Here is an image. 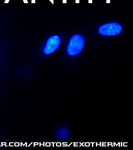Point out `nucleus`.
<instances>
[{"label":"nucleus","instance_id":"obj_4","mask_svg":"<svg viewBox=\"0 0 133 150\" xmlns=\"http://www.w3.org/2000/svg\"><path fill=\"white\" fill-rule=\"evenodd\" d=\"M70 131L69 129L66 127H61L58 129L57 135L58 138L60 139H67L69 136Z\"/></svg>","mask_w":133,"mask_h":150},{"label":"nucleus","instance_id":"obj_2","mask_svg":"<svg viewBox=\"0 0 133 150\" xmlns=\"http://www.w3.org/2000/svg\"><path fill=\"white\" fill-rule=\"evenodd\" d=\"M122 29L121 25L116 22H113L101 26L99 28V32L102 35L114 36L120 33Z\"/></svg>","mask_w":133,"mask_h":150},{"label":"nucleus","instance_id":"obj_3","mask_svg":"<svg viewBox=\"0 0 133 150\" xmlns=\"http://www.w3.org/2000/svg\"><path fill=\"white\" fill-rule=\"evenodd\" d=\"M61 42L60 36L57 35L51 36L47 40L43 52L45 54L53 53L59 48Z\"/></svg>","mask_w":133,"mask_h":150},{"label":"nucleus","instance_id":"obj_1","mask_svg":"<svg viewBox=\"0 0 133 150\" xmlns=\"http://www.w3.org/2000/svg\"><path fill=\"white\" fill-rule=\"evenodd\" d=\"M84 41L81 35L77 34L73 35L69 42L67 48L68 54L70 56L78 54L83 49Z\"/></svg>","mask_w":133,"mask_h":150}]
</instances>
